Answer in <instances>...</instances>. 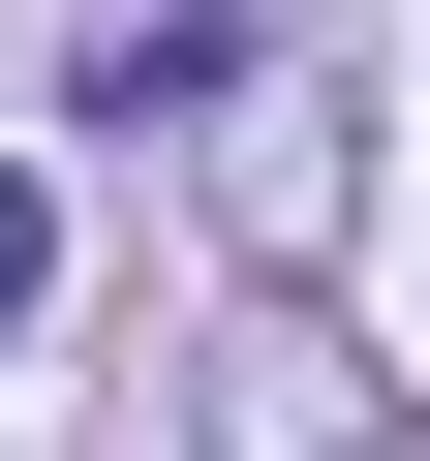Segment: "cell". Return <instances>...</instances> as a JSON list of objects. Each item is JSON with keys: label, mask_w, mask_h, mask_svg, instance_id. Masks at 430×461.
Wrapping results in <instances>:
<instances>
[{"label": "cell", "mask_w": 430, "mask_h": 461, "mask_svg": "<svg viewBox=\"0 0 430 461\" xmlns=\"http://www.w3.org/2000/svg\"><path fill=\"white\" fill-rule=\"evenodd\" d=\"M215 247H246L277 308L338 277V93H277V62H246V93H215Z\"/></svg>", "instance_id": "cell-2"}, {"label": "cell", "mask_w": 430, "mask_h": 461, "mask_svg": "<svg viewBox=\"0 0 430 461\" xmlns=\"http://www.w3.org/2000/svg\"><path fill=\"white\" fill-rule=\"evenodd\" d=\"M184 430H215V461H430V430H399L308 308H246V339H215V369H184Z\"/></svg>", "instance_id": "cell-1"}, {"label": "cell", "mask_w": 430, "mask_h": 461, "mask_svg": "<svg viewBox=\"0 0 430 461\" xmlns=\"http://www.w3.org/2000/svg\"><path fill=\"white\" fill-rule=\"evenodd\" d=\"M62 93L154 154V123H215V93H246V32H215V0H93V62H62Z\"/></svg>", "instance_id": "cell-3"}, {"label": "cell", "mask_w": 430, "mask_h": 461, "mask_svg": "<svg viewBox=\"0 0 430 461\" xmlns=\"http://www.w3.org/2000/svg\"><path fill=\"white\" fill-rule=\"evenodd\" d=\"M31 277H62V185H31V154H0V308H31Z\"/></svg>", "instance_id": "cell-4"}]
</instances>
